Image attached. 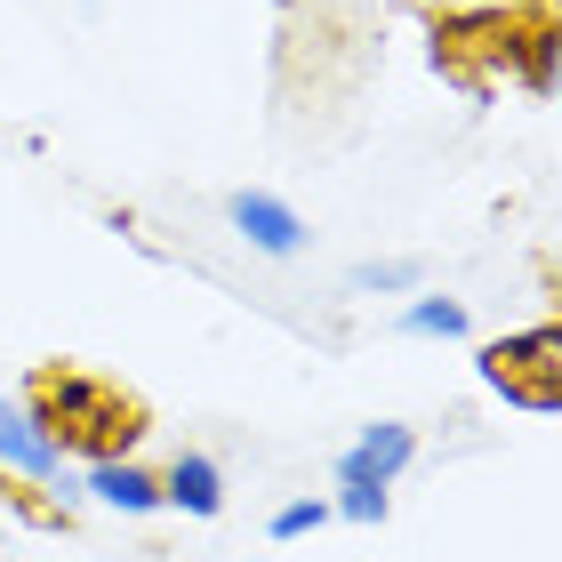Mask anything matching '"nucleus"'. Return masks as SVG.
Wrapping results in <instances>:
<instances>
[{"instance_id": "9", "label": "nucleus", "mask_w": 562, "mask_h": 562, "mask_svg": "<svg viewBox=\"0 0 562 562\" xmlns=\"http://www.w3.org/2000/svg\"><path fill=\"white\" fill-rule=\"evenodd\" d=\"M402 338H467V305L458 297H411L402 305Z\"/></svg>"}, {"instance_id": "3", "label": "nucleus", "mask_w": 562, "mask_h": 562, "mask_svg": "<svg viewBox=\"0 0 562 562\" xmlns=\"http://www.w3.org/2000/svg\"><path fill=\"white\" fill-rule=\"evenodd\" d=\"M0 467L24 474V482H65V442L24 402H0Z\"/></svg>"}, {"instance_id": "10", "label": "nucleus", "mask_w": 562, "mask_h": 562, "mask_svg": "<svg viewBox=\"0 0 562 562\" xmlns=\"http://www.w3.org/2000/svg\"><path fill=\"white\" fill-rule=\"evenodd\" d=\"M329 522V498H290V506H273V539H314V530Z\"/></svg>"}, {"instance_id": "8", "label": "nucleus", "mask_w": 562, "mask_h": 562, "mask_svg": "<svg viewBox=\"0 0 562 562\" xmlns=\"http://www.w3.org/2000/svg\"><path fill=\"white\" fill-rule=\"evenodd\" d=\"M418 281H426L418 258H362V266H346L353 297H402V290H418Z\"/></svg>"}, {"instance_id": "5", "label": "nucleus", "mask_w": 562, "mask_h": 562, "mask_svg": "<svg viewBox=\"0 0 562 562\" xmlns=\"http://www.w3.org/2000/svg\"><path fill=\"white\" fill-rule=\"evenodd\" d=\"M411 458H418V426L378 418V426H362V442H353V450L338 458V482H378V491H394Z\"/></svg>"}, {"instance_id": "11", "label": "nucleus", "mask_w": 562, "mask_h": 562, "mask_svg": "<svg viewBox=\"0 0 562 562\" xmlns=\"http://www.w3.org/2000/svg\"><path fill=\"white\" fill-rule=\"evenodd\" d=\"M329 515H346V522H386V491H378V482H338Z\"/></svg>"}, {"instance_id": "6", "label": "nucleus", "mask_w": 562, "mask_h": 562, "mask_svg": "<svg viewBox=\"0 0 562 562\" xmlns=\"http://www.w3.org/2000/svg\"><path fill=\"white\" fill-rule=\"evenodd\" d=\"M81 498L113 506V515H161V474H145L137 458H89Z\"/></svg>"}, {"instance_id": "7", "label": "nucleus", "mask_w": 562, "mask_h": 562, "mask_svg": "<svg viewBox=\"0 0 562 562\" xmlns=\"http://www.w3.org/2000/svg\"><path fill=\"white\" fill-rule=\"evenodd\" d=\"M161 506H177V515H193V522H217V515H225V474H217V458H210V450H177L169 474H161Z\"/></svg>"}, {"instance_id": "1", "label": "nucleus", "mask_w": 562, "mask_h": 562, "mask_svg": "<svg viewBox=\"0 0 562 562\" xmlns=\"http://www.w3.org/2000/svg\"><path fill=\"white\" fill-rule=\"evenodd\" d=\"M24 411H33L65 450H89V458H130L137 434H145V411L130 394H113L105 378H81V370H41L24 386Z\"/></svg>"}, {"instance_id": "2", "label": "nucleus", "mask_w": 562, "mask_h": 562, "mask_svg": "<svg viewBox=\"0 0 562 562\" xmlns=\"http://www.w3.org/2000/svg\"><path fill=\"white\" fill-rule=\"evenodd\" d=\"M482 386L547 418L562 402V329L539 322V329H522V338H491L482 346Z\"/></svg>"}, {"instance_id": "4", "label": "nucleus", "mask_w": 562, "mask_h": 562, "mask_svg": "<svg viewBox=\"0 0 562 562\" xmlns=\"http://www.w3.org/2000/svg\"><path fill=\"white\" fill-rule=\"evenodd\" d=\"M225 225H234L258 258H297L305 249V217L290 210V201H273V193H234L225 201Z\"/></svg>"}]
</instances>
